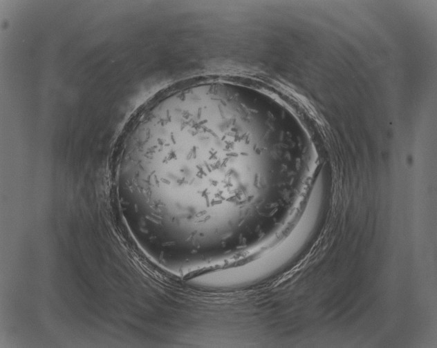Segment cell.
I'll list each match as a JSON object with an SVG mask.
<instances>
[{"mask_svg":"<svg viewBox=\"0 0 437 348\" xmlns=\"http://www.w3.org/2000/svg\"><path fill=\"white\" fill-rule=\"evenodd\" d=\"M263 119L232 90L185 86L135 117L121 143L116 188L127 215L162 241L194 235L212 213H231L261 153Z\"/></svg>","mask_w":437,"mask_h":348,"instance_id":"1","label":"cell"}]
</instances>
